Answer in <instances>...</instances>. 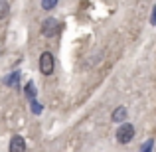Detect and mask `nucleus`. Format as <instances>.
<instances>
[{"label":"nucleus","instance_id":"1","mask_svg":"<svg viewBox=\"0 0 156 152\" xmlns=\"http://www.w3.org/2000/svg\"><path fill=\"white\" fill-rule=\"evenodd\" d=\"M59 22H57L55 18H48L42 22V34L46 36V38H53V36L59 34Z\"/></svg>","mask_w":156,"mask_h":152},{"label":"nucleus","instance_id":"2","mask_svg":"<svg viewBox=\"0 0 156 152\" xmlns=\"http://www.w3.org/2000/svg\"><path fill=\"white\" fill-rule=\"evenodd\" d=\"M133 138H134V126L129 125V122H125V125L117 130V140L121 142V144H129Z\"/></svg>","mask_w":156,"mask_h":152},{"label":"nucleus","instance_id":"3","mask_svg":"<svg viewBox=\"0 0 156 152\" xmlns=\"http://www.w3.org/2000/svg\"><path fill=\"white\" fill-rule=\"evenodd\" d=\"M40 71H42L44 75H50L53 71V55L50 51H44L42 57H40Z\"/></svg>","mask_w":156,"mask_h":152},{"label":"nucleus","instance_id":"4","mask_svg":"<svg viewBox=\"0 0 156 152\" xmlns=\"http://www.w3.org/2000/svg\"><path fill=\"white\" fill-rule=\"evenodd\" d=\"M10 152H26V140L22 136H14L10 140Z\"/></svg>","mask_w":156,"mask_h":152},{"label":"nucleus","instance_id":"5","mask_svg":"<svg viewBox=\"0 0 156 152\" xmlns=\"http://www.w3.org/2000/svg\"><path fill=\"white\" fill-rule=\"evenodd\" d=\"M126 118V109L125 107H117V109L113 111V121L115 122H122Z\"/></svg>","mask_w":156,"mask_h":152},{"label":"nucleus","instance_id":"6","mask_svg":"<svg viewBox=\"0 0 156 152\" xmlns=\"http://www.w3.org/2000/svg\"><path fill=\"white\" fill-rule=\"evenodd\" d=\"M8 16V2L6 0H0V20Z\"/></svg>","mask_w":156,"mask_h":152},{"label":"nucleus","instance_id":"7","mask_svg":"<svg viewBox=\"0 0 156 152\" xmlns=\"http://www.w3.org/2000/svg\"><path fill=\"white\" fill-rule=\"evenodd\" d=\"M26 95L30 97V99H34V97H36V87H34V83H32V81L26 85Z\"/></svg>","mask_w":156,"mask_h":152},{"label":"nucleus","instance_id":"8","mask_svg":"<svg viewBox=\"0 0 156 152\" xmlns=\"http://www.w3.org/2000/svg\"><path fill=\"white\" fill-rule=\"evenodd\" d=\"M57 4V0H42V8L44 10H50V8H53Z\"/></svg>","mask_w":156,"mask_h":152},{"label":"nucleus","instance_id":"9","mask_svg":"<svg viewBox=\"0 0 156 152\" xmlns=\"http://www.w3.org/2000/svg\"><path fill=\"white\" fill-rule=\"evenodd\" d=\"M150 148H152V140H148V142H146V144H142V152H150Z\"/></svg>","mask_w":156,"mask_h":152},{"label":"nucleus","instance_id":"10","mask_svg":"<svg viewBox=\"0 0 156 152\" xmlns=\"http://www.w3.org/2000/svg\"><path fill=\"white\" fill-rule=\"evenodd\" d=\"M32 111H34V113H42V107H40L38 103L34 101V103H32Z\"/></svg>","mask_w":156,"mask_h":152}]
</instances>
